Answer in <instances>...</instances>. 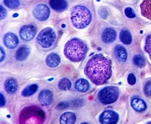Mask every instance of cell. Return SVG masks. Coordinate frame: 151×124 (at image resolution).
Returning <instances> with one entry per match:
<instances>
[{"label": "cell", "instance_id": "obj_4", "mask_svg": "<svg viewBox=\"0 0 151 124\" xmlns=\"http://www.w3.org/2000/svg\"><path fill=\"white\" fill-rule=\"evenodd\" d=\"M45 118L43 110L37 106H30L21 112L19 121L22 124H40L43 123Z\"/></svg>", "mask_w": 151, "mask_h": 124}, {"label": "cell", "instance_id": "obj_18", "mask_svg": "<svg viewBox=\"0 0 151 124\" xmlns=\"http://www.w3.org/2000/svg\"><path fill=\"white\" fill-rule=\"evenodd\" d=\"M76 116L71 112H66L63 113L60 119V123L61 124H73L76 123Z\"/></svg>", "mask_w": 151, "mask_h": 124}, {"label": "cell", "instance_id": "obj_2", "mask_svg": "<svg viewBox=\"0 0 151 124\" xmlns=\"http://www.w3.org/2000/svg\"><path fill=\"white\" fill-rule=\"evenodd\" d=\"M88 51L86 45L80 39L72 38L64 46L63 53L65 57L73 62L82 61L86 57Z\"/></svg>", "mask_w": 151, "mask_h": 124}, {"label": "cell", "instance_id": "obj_27", "mask_svg": "<svg viewBox=\"0 0 151 124\" xmlns=\"http://www.w3.org/2000/svg\"><path fill=\"white\" fill-rule=\"evenodd\" d=\"M145 50L148 53L151 60V35H148L146 38Z\"/></svg>", "mask_w": 151, "mask_h": 124}, {"label": "cell", "instance_id": "obj_14", "mask_svg": "<svg viewBox=\"0 0 151 124\" xmlns=\"http://www.w3.org/2000/svg\"><path fill=\"white\" fill-rule=\"evenodd\" d=\"M18 88V83L14 78H9L5 81L4 88L6 92L8 94H13L15 93L17 91Z\"/></svg>", "mask_w": 151, "mask_h": 124}, {"label": "cell", "instance_id": "obj_29", "mask_svg": "<svg viewBox=\"0 0 151 124\" xmlns=\"http://www.w3.org/2000/svg\"><path fill=\"white\" fill-rule=\"evenodd\" d=\"M125 16L129 18H134L136 17V14L134 10L131 7H127L124 10Z\"/></svg>", "mask_w": 151, "mask_h": 124}, {"label": "cell", "instance_id": "obj_24", "mask_svg": "<svg viewBox=\"0 0 151 124\" xmlns=\"http://www.w3.org/2000/svg\"><path fill=\"white\" fill-rule=\"evenodd\" d=\"M38 89L37 84H32L26 87L22 91V95L24 97H29L34 95Z\"/></svg>", "mask_w": 151, "mask_h": 124}, {"label": "cell", "instance_id": "obj_25", "mask_svg": "<svg viewBox=\"0 0 151 124\" xmlns=\"http://www.w3.org/2000/svg\"><path fill=\"white\" fill-rule=\"evenodd\" d=\"M133 62L137 66L142 68L145 66V61L144 58L139 54L135 55L133 58Z\"/></svg>", "mask_w": 151, "mask_h": 124}, {"label": "cell", "instance_id": "obj_21", "mask_svg": "<svg viewBox=\"0 0 151 124\" xmlns=\"http://www.w3.org/2000/svg\"><path fill=\"white\" fill-rule=\"evenodd\" d=\"M131 105L132 108L137 111H143L146 109V103L144 100L140 98H136L132 99Z\"/></svg>", "mask_w": 151, "mask_h": 124}, {"label": "cell", "instance_id": "obj_12", "mask_svg": "<svg viewBox=\"0 0 151 124\" xmlns=\"http://www.w3.org/2000/svg\"><path fill=\"white\" fill-rule=\"evenodd\" d=\"M102 41L106 44H110L116 40L117 34L114 29L108 28L103 31L102 34Z\"/></svg>", "mask_w": 151, "mask_h": 124}, {"label": "cell", "instance_id": "obj_26", "mask_svg": "<svg viewBox=\"0 0 151 124\" xmlns=\"http://www.w3.org/2000/svg\"><path fill=\"white\" fill-rule=\"evenodd\" d=\"M4 3L7 7L12 9L17 8L20 6L19 0H4Z\"/></svg>", "mask_w": 151, "mask_h": 124}, {"label": "cell", "instance_id": "obj_7", "mask_svg": "<svg viewBox=\"0 0 151 124\" xmlns=\"http://www.w3.org/2000/svg\"><path fill=\"white\" fill-rule=\"evenodd\" d=\"M32 14L36 19L40 21H44L49 18L50 10L46 5L42 4H38L34 7Z\"/></svg>", "mask_w": 151, "mask_h": 124}, {"label": "cell", "instance_id": "obj_23", "mask_svg": "<svg viewBox=\"0 0 151 124\" xmlns=\"http://www.w3.org/2000/svg\"><path fill=\"white\" fill-rule=\"evenodd\" d=\"M72 83L71 81L67 78H63L59 81L58 87L59 89L63 91H68L71 88Z\"/></svg>", "mask_w": 151, "mask_h": 124}, {"label": "cell", "instance_id": "obj_30", "mask_svg": "<svg viewBox=\"0 0 151 124\" xmlns=\"http://www.w3.org/2000/svg\"><path fill=\"white\" fill-rule=\"evenodd\" d=\"M70 105L68 102H65V101H63V102H60L56 105V108L58 110H64L68 108Z\"/></svg>", "mask_w": 151, "mask_h": 124}, {"label": "cell", "instance_id": "obj_22", "mask_svg": "<svg viewBox=\"0 0 151 124\" xmlns=\"http://www.w3.org/2000/svg\"><path fill=\"white\" fill-rule=\"evenodd\" d=\"M120 39L121 42L125 45H129L131 43L132 37L129 30L123 29L121 30L120 34Z\"/></svg>", "mask_w": 151, "mask_h": 124}, {"label": "cell", "instance_id": "obj_8", "mask_svg": "<svg viewBox=\"0 0 151 124\" xmlns=\"http://www.w3.org/2000/svg\"><path fill=\"white\" fill-rule=\"evenodd\" d=\"M37 31V28L34 25L27 24L22 27L19 31V35L22 40L31 41L35 37Z\"/></svg>", "mask_w": 151, "mask_h": 124}, {"label": "cell", "instance_id": "obj_28", "mask_svg": "<svg viewBox=\"0 0 151 124\" xmlns=\"http://www.w3.org/2000/svg\"><path fill=\"white\" fill-rule=\"evenodd\" d=\"M144 92L147 97H151V80H148L145 83Z\"/></svg>", "mask_w": 151, "mask_h": 124}, {"label": "cell", "instance_id": "obj_3", "mask_svg": "<svg viewBox=\"0 0 151 124\" xmlns=\"http://www.w3.org/2000/svg\"><path fill=\"white\" fill-rule=\"evenodd\" d=\"M70 20L73 26L77 29H85L91 21V13L85 6L78 5L71 9Z\"/></svg>", "mask_w": 151, "mask_h": 124}, {"label": "cell", "instance_id": "obj_1", "mask_svg": "<svg viewBox=\"0 0 151 124\" xmlns=\"http://www.w3.org/2000/svg\"><path fill=\"white\" fill-rule=\"evenodd\" d=\"M86 77L96 85L105 84L112 75V62L101 54L93 56L85 67Z\"/></svg>", "mask_w": 151, "mask_h": 124}, {"label": "cell", "instance_id": "obj_5", "mask_svg": "<svg viewBox=\"0 0 151 124\" xmlns=\"http://www.w3.org/2000/svg\"><path fill=\"white\" fill-rule=\"evenodd\" d=\"M119 96V90L115 86H108L101 90L98 94L99 101L104 105L110 104L117 100Z\"/></svg>", "mask_w": 151, "mask_h": 124}, {"label": "cell", "instance_id": "obj_35", "mask_svg": "<svg viewBox=\"0 0 151 124\" xmlns=\"http://www.w3.org/2000/svg\"><path fill=\"white\" fill-rule=\"evenodd\" d=\"M0 50H1V59H0V61H1V62L5 59L6 53H5V52L4 51V49H3V48H2L1 46Z\"/></svg>", "mask_w": 151, "mask_h": 124}, {"label": "cell", "instance_id": "obj_10", "mask_svg": "<svg viewBox=\"0 0 151 124\" xmlns=\"http://www.w3.org/2000/svg\"><path fill=\"white\" fill-rule=\"evenodd\" d=\"M53 100L52 92L48 89H44L39 94L38 100L42 106H47L50 105Z\"/></svg>", "mask_w": 151, "mask_h": 124}, {"label": "cell", "instance_id": "obj_19", "mask_svg": "<svg viewBox=\"0 0 151 124\" xmlns=\"http://www.w3.org/2000/svg\"><path fill=\"white\" fill-rule=\"evenodd\" d=\"M75 87L76 90L78 92L85 93L89 90L90 84L87 80L84 78H80L76 82Z\"/></svg>", "mask_w": 151, "mask_h": 124}, {"label": "cell", "instance_id": "obj_33", "mask_svg": "<svg viewBox=\"0 0 151 124\" xmlns=\"http://www.w3.org/2000/svg\"><path fill=\"white\" fill-rule=\"evenodd\" d=\"M99 14L102 18L106 19L108 15L107 10L105 8L102 9L99 11Z\"/></svg>", "mask_w": 151, "mask_h": 124}, {"label": "cell", "instance_id": "obj_34", "mask_svg": "<svg viewBox=\"0 0 151 124\" xmlns=\"http://www.w3.org/2000/svg\"><path fill=\"white\" fill-rule=\"evenodd\" d=\"M1 99H0V106L1 107L4 106L6 104V100L4 95L2 93H1Z\"/></svg>", "mask_w": 151, "mask_h": 124}, {"label": "cell", "instance_id": "obj_11", "mask_svg": "<svg viewBox=\"0 0 151 124\" xmlns=\"http://www.w3.org/2000/svg\"><path fill=\"white\" fill-rule=\"evenodd\" d=\"M3 42L7 48L9 49H14L18 46L19 39L15 34L9 32L4 36Z\"/></svg>", "mask_w": 151, "mask_h": 124}, {"label": "cell", "instance_id": "obj_13", "mask_svg": "<svg viewBox=\"0 0 151 124\" xmlns=\"http://www.w3.org/2000/svg\"><path fill=\"white\" fill-rule=\"evenodd\" d=\"M45 62L48 67L55 68L60 65L61 62V58L57 53H51L47 56Z\"/></svg>", "mask_w": 151, "mask_h": 124}, {"label": "cell", "instance_id": "obj_16", "mask_svg": "<svg viewBox=\"0 0 151 124\" xmlns=\"http://www.w3.org/2000/svg\"><path fill=\"white\" fill-rule=\"evenodd\" d=\"M139 6L142 16L151 21V0H143Z\"/></svg>", "mask_w": 151, "mask_h": 124}, {"label": "cell", "instance_id": "obj_20", "mask_svg": "<svg viewBox=\"0 0 151 124\" xmlns=\"http://www.w3.org/2000/svg\"><path fill=\"white\" fill-rule=\"evenodd\" d=\"M114 53L118 60L124 62L127 59V53L126 49L120 45H117L114 47Z\"/></svg>", "mask_w": 151, "mask_h": 124}, {"label": "cell", "instance_id": "obj_6", "mask_svg": "<svg viewBox=\"0 0 151 124\" xmlns=\"http://www.w3.org/2000/svg\"><path fill=\"white\" fill-rule=\"evenodd\" d=\"M56 38L54 30L52 28H46L39 32L37 37V42L42 48L48 49L53 46Z\"/></svg>", "mask_w": 151, "mask_h": 124}, {"label": "cell", "instance_id": "obj_15", "mask_svg": "<svg viewBox=\"0 0 151 124\" xmlns=\"http://www.w3.org/2000/svg\"><path fill=\"white\" fill-rule=\"evenodd\" d=\"M30 53V50L29 46L26 45L22 46L18 48L16 53V59L18 61H23L29 57Z\"/></svg>", "mask_w": 151, "mask_h": 124}, {"label": "cell", "instance_id": "obj_17", "mask_svg": "<svg viewBox=\"0 0 151 124\" xmlns=\"http://www.w3.org/2000/svg\"><path fill=\"white\" fill-rule=\"evenodd\" d=\"M49 4L53 9L58 12L64 11L68 6L66 0H49Z\"/></svg>", "mask_w": 151, "mask_h": 124}, {"label": "cell", "instance_id": "obj_32", "mask_svg": "<svg viewBox=\"0 0 151 124\" xmlns=\"http://www.w3.org/2000/svg\"><path fill=\"white\" fill-rule=\"evenodd\" d=\"M0 9H1V13H0L1 20H2L6 18L7 14V13L6 9L3 7L1 5L0 6Z\"/></svg>", "mask_w": 151, "mask_h": 124}, {"label": "cell", "instance_id": "obj_31", "mask_svg": "<svg viewBox=\"0 0 151 124\" xmlns=\"http://www.w3.org/2000/svg\"><path fill=\"white\" fill-rule=\"evenodd\" d=\"M137 80L136 77L133 74L130 73L129 74L128 77V82L129 84L133 85L136 83Z\"/></svg>", "mask_w": 151, "mask_h": 124}, {"label": "cell", "instance_id": "obj_9", "mask_svg": "<svg viewBox=\"0 0 151 124\" xmlns=\"http://www.w3.org/2000/svg\"><path fill=\"white\" fill-rule=\"evenodd\" d=\"M119 119V115L112 110H107L103 112L99 118L100 122L103 124H116Z\"/></svg>", "mask_w": 151, "mask_h": 124}]
</instances>
